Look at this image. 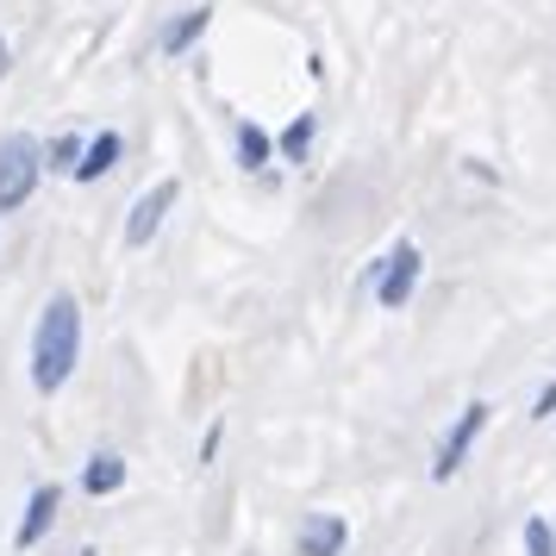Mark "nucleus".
I'll use <instances>...</instances> for the list:
<instances>
[{"mask_svg":"<svg viewBox=\"0 0 556 556\" xmlns=\"http://www.w3.org/2000/svg\"><path fill=\"white\" fill-rule=\"evenodd\" d=\"M76 356H81V306L70 294H51V306L38 313V331H31V388L56 394L76 376Z\"/></svg>","mask_w":556,"mask_h":556,"instance_id":"nucleus-1","label":"nucleus"},{"mask_svg":"<svg viewBox=\"0 0 556 556\" xmlns=\"http://www.w3.org/2000/svg\"><path fill=\"white\" fill-rule=\"evenodd\" d=\"M31 188H38V144L31 138H7L0 144V213L26 206Z\"/></svg>","mask_w":556,"mask_h":556,"instance_id":"nucleus-2","label":"nucleus"},{"mask_svg":"<svg viewBox=\"0 0 556 556\" xmlns=\"http://www.w3.org/2000/svg\"><path fill=\"white\" fill-rule=\"evenodd\" d=\"M488 413H494V406H488V401H469V406H463V413H456V426L444 431V444H438V463H431V476H438V481H451L456 469H463V456L476 451L481 426H488Z\"/></svg>","mask_w":556,"mask_h":556,"instance_id":"nucleus-3","label":"nucleus"},{"mask_svg":"<svg viewBox=\"0 0 556 556\" xmlns=\"http://www.w3.org/2000/svg\"><path fill=\"white\" fill-rule=\"evenodd\" d=\"M419 244H394V251L381 256V281H376V301L381 306H406V294L419 288Z\"/></svg>","mask_w":556,"mask_h":556,"instance_id":"nucleus-4","label":"nucleus"},{"mask_svg":"<svg viewBox=\"0 0 556 556\" xmlns=\"http://www.w3.org/2000/svg\"><path fill=\"white\" fill-rule=\"evenodd\" d=\"M176 194H181V181H156L151 194H138V206H131V219H126V244H151L163 213L176 206Z\"/></svg>","mask_w":556,"mask_h":556,"instance_id":"nucleus-5","label":"nucleus"},{"mask_svg":"<svg viewBox=\"0 0 556 556\" xmlns=\"http://www.w3.org/2000/svg\"><path fill=\"white\" fill-rule=\"evenodd\" d=\"M344 544H351V526L338 513H319V519L301 526V556H338Z\"/></svg>","mask_w":556,"mask_h":556,"instance_id":"nucleus-6","label":"nucleus"},{"mask_svg":"<svg viewBox=\"0 0 556 556\" xmlns=\"http://www.w3.org/2000/svg\"><path fill=\"white\" fill-rule=\"evenodd\" d=\"M81 488L101 501V494H119L126 488V456H113V451H94L88 456V469H81Z\"/></svg>","mask_w":556,"mask_h":556,"instance_id":"nucleus-7","label":"nucleus"},{"mask_svg":"<svg viewBox=\"0 0 556 556\" xmlns=\"http://www.w3.org/2000/svg\"><path fill=\"white\" fill-rule=\"evenodd\" d=\"M51 519H56V488H31L26 519H20V551H31V544L51 531Z\"/></svg>","mask_w":556,"mask_h":556,"instance_id":"nucleus-8","label":"nucleus"},{"mask_svg":"<svg viewBox=\"0 0 556 556\" xmlns=\"http://www.w3.org/2000/svg\"><path fill=\"white\" fill-rule=\"evenodd\" d=\"M119 151H126V144H119V131H101V138H88V144H81V163H76V181L106 176V169L119 163Z\"/></svg>","mask_w":556,"mask_h":556,"instance_id":"nucleus-9","label":"nucleus"},{"mask_svg":"<svg viewBox=\"0 0 556 556\" xmlns=\"http://www.w3.org/2000/svg\"><path fill=\"white\" fill-rule=\"evenodd\" d=\"M206 20H213L206 7H194V13H181L176 26L163 31V56H181V51H188V45H194V38H201V31H206Z\"/></svg>","mask_w":556,"mask_h":556,"instance_id":"nucleus-10","label":"nucleus"},{"mask_svg":"<svg viewBox=\"0 0 556 556\" xmlns=\"http://www.w3.org/2000/svg\"><path fill=\"white\" fill-rule=\"evenodd\" d=\"M238 163L244 169H263L269 163V131L263 126H238Z\"/></svg>","mask_w":556,"mask_h":556,"instance_id":"nucleus-11","label":"nucleus"},{"mask_svg":"<svg viewBox=\"0 0 556 556\" xmlns=\"http://www.w3.org/2000/svg\"><path fill=\"white\" fill-rule=\"evenodd\" d=\"M313 126H319V119H313V113H301L294 126L281 131V156H288V163H301V156L313 151Z\"/></svg>","mask_w":556,"mask_h":556,"instance_id":"nucleus-12","label":"nucleus"},{"mask_svg":"<svg viewBox=\"0 0 556 556\" xmlns=\"http://www.w3.org/2000/svg\"><path fill=\"white\" fill-rule=\"evenodd\" d=\"M526 556H556V531L544 519H526Z\"/></svg>","mask_w":556,"mask_h":556,"instance_id":"nucleus-13","label":"nucleus"},{"mask_svg":"<svg viewBox=\"0 0 556 556\" xmlns=\"http://www.w3.org/2000/svg\"><path fill=\"white\" fill-rule=\"evenodd\" d=\"M551 413H556V381L544 388V394H538V406H531V419H551Z\"/></svg>","mask_w":556,"mask_h":556,"instance_id":"nucleus-14","label":"nucleus"},{"mask_svg":"<svg viewBox=\"0 0 556 556\" xmlns=\"http://www.w3.org/2000/svg\"><path fill=\"white\" fill-rule=\"evenodd\" d=\"M51 156H56V163H70V156H81V144H76V138H56Z\"/></svg>","mask_w":556,"mask_h":556,"instance_id":"nucleus-15","label":"nucleus"},{"mask_svg":"<svg viewBox=\"0 0 556 556\" xmlns=\"http://www.w3.org/2000/svg\"><path fill=\"white\" fill-rule=\"evenodd\" d=\"M0 76H7V45H0Z\"/></svg>","mask_w":556,"mask_h":556,"instance_id":"nucleus-16","label":"nucleus"}]
</instances>
